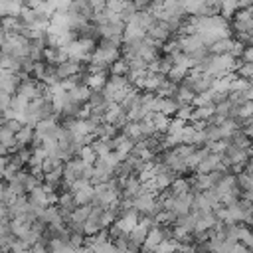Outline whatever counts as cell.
Returning a JSON list of instances; mask_svg holds the SVG:
<instances>
[{
    "instance_id": "4fadbf2b",
    "label": "cell",
    "mask_w": 253,
    "mask_h": 253,
    "mask_svg": "<svg viewBox=\"0 0 253 253\" xmlns=\"http://www.w3.org/2000/svg\"><path fill=\"white\" fill-rule=\"evenodd\" d=\"M192 113H194V107H192L190 103H188V105H178L174 117H178V119H182V121H190Z\"/></svg>"
},
{
    "instance_id": "ba28073f",
    "label": "cell",
    "mask_w": 253,
    "mask_h": 253,
    "mask_svg": "<svg viewBox=\"0 0 253 253\" xmlns=\"http://www.w3.org/2000/svg\"><path fill=\"white\" fill-rule=\"evenodd\" d=\"M109 71L113 75H125L128 71V63H126V57H117L111 65H109Z\"/></svg>"
},
{
    "instance_id": "5b68a950",
    "label": "cell",
    "mask_w": 253,
    "mask_h": 253,
    "mask_svg": "<svg viewBox=\"0 0 253 253\" xmlns=\"http://www.w3.org/2000/svg\"><path fill=\"white\" fill-rule=\"evenodd\" d=\"M83 83L89 89H101L107 83V73H87L83 77Z\"/></svg>"
},
{
    "instance_id": "52a82bcc",
    "label": "cell",
    "mask_w": 253,
    "mask_h": 253,
    "mask_svg": "<svg viewBox=\"0 0 253 253\" xmlns=\"http://www.w3.org/2000/svg\"><path fill=\"white\" fill-rule=\"evenodd\" d=\"M229 45H231V38H217L215 42H211L208 45V51L210 53H227Z\"/></svg>"
},
{
    "instance_id": "7a4b0ae2",
    "label": "cell",
    "mask_w": 253,
    "mask_h": 253,
    "mask_svg": "<svg viewBox=\"0 0 253 253\" xmlns=\"http://www.w3.org/2000/svg\"><path fill=\"white\" fill-rule=\"evenodd\" d=\"M89 93H91V89H89L85 83H77V85H73V87L67 91L69 99H71V101H75V103H87Z\"/></svg>"
},
{
    "instance_id": "9c48e42d",
    "label": "cell",
    "mask_w": 253,
    "mask_h": 253,
    "mask_svg": "<svg viewBox=\"0 0 253 253\" xmlns=\"http://www.w3.org/2000/svg\"><path fill=\"white\" fill-rule=\"evenodd\" d=\"M77 156H79V158H81L85 164H95V162H97V158H99V156L95 154V150L91 148V144H83Z\"/></svg>"
},
{
    "instance_id": "3957f363",
    "label": "cell",
    "mask_w": 253,
    "mask_h": 253,
    "mask_svg": "<svg viewBox=\"0 0 253 253\" xmlns=\"http://www.w3.org/2000/svg\"><path fill=\"white\" fill-rule=\"evenodd\" d=\"M14 138H16V146H28L34 138V126L32 125H22L14 132Z\"/></svg>"
},
{
    "instance_id": "30bf717a",
    "label": "cell",
    "mask_w": 253,
    "mask_h": 253,
    "mask_svg": "<svg viewBox=\"0 0 253 253\" xmlns=\"http://www.w3.org/2000/svg\"><path fill=\"white\" fill-rule=\"evenodd\" d=\"M237 10V0H219V14L225 18H231Z\"/></svg>"
},
{
    "instance_id": "7c38bea8",
    "label": "cell",
    "mask_w": 253,
    "mask_h": 253,
    "mask_svg": "<svg viewBox=\"0 0 253 253\" xmlns=\"http://www.w3.org/2000/svg\"><path fill=\"white\" fill-rule=\"evenodd\" d=\"M186 73H188V69H184V67H180V65H174V63H172V67L168 69V73H166V77L178 83V81H180V79H182V77H184Z\"/></svg>"
},
{
    "instance_id": "8992f818",
    "label": "cell",
    "mask_w": 253,
    "mask_h": 253,
    "mask_svg": "<svg viewBox=\"0 0 253 253\" xmlns=\"http://www.w3.org/2000/svg\"><path fill=\"white\" fill-rule=\"evenodd\" d=\"M176 87H178V83L166 77V79L156 87L154 95H156V97H172V95H174V91H176Z\"/></svg>"
},
{
    "instance_id": "8fae6325",
    "label": "cell",
    "mask_w": 253,
    "mask_h": 253,
    "mask_svg": "<svg viewBox=\"0 0 253 253\" xmlns=\"http://www.w3.org/2000/svg\"><path fill=\"white\" fill-rule=\"evenodd\" d=\"M235 73H237L239 77H243V79H251V75H253V61H241V63L237 65Z\"/></svg>"
},
{
    "instance_id": "5bb4252c",
    "label": "cell",
    "mask_w": 253,
    "mask_h": 253,
    "mask_svg": "<svg viewBox=\"0 0 253 253\" xmlns=\"http://www.w3.org/2000/svg\"><path fill=\"white\" fill-rule=\"evenodd\" d=\"M4 38H6V32H4V30H2V28H0V43H2V42H4Z\"/></svg>"
},
{
    "instance_id": "6da1fadb",
    "label": "cell",
    "mask_w": 253,
    "mask_h": 253,
    "mask_svg": "<svg viewBox=\"0 0 253 253\" xmlns=\"http://www.w3.org/2000/svg\"><path fill=\"white\" fill-rule=\"evenodd\" d=\"M81 63H83V61H77V59H71V57L63 59L61 63L55 65V75H57V79H65V77L77 75L79 71H83V65H81Z\"/></svg>"
},
{
    "instance_id": "277c9868",
    "label": "cell",
    "mask_w": 253,
    "mask_h": 253,
    "mask_svg": "<svg viewBox=\"0 0 253 253\" xmlns=\"http://www.w3.org/2000/svg\"><path fill=\"white\" fill-rule=\"evenodd\" d=\"M95 198V190H93V184L87 186V188H81L77 192H73V200L77 206H83V204H91Z\"/></svg>"
}]
</instances>
